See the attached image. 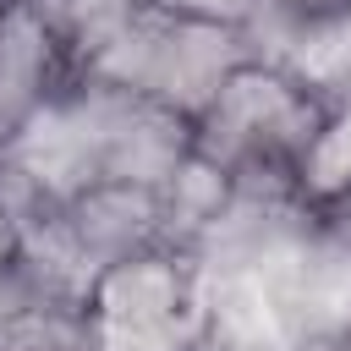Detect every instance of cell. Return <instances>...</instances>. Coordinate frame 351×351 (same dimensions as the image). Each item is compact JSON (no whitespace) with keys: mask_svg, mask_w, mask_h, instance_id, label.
<instances>
[{"mask_svg":"<svg viewBox=\"0 0 351 351\" xmlns=\"http://www.w3.org/2000/svg\"><path fill=\"white\" fill-rule=\"evenodd\" d=\"M335 93L296 60L252 49L192 121V159L247 203H302V170L335 115Z\"/></svg>","mask_w":351,"mask_h":351,"instance_id":"6da1fadb","label":"cell"},{"mask_svg":"<svg viewBox=\"0 0 351 351\" xmlns=\"http://www.w3.org/2000/svg\"><path fill=\"white\" fill-rule=\"evenodd\" d=\"M346 33H351V0H252V38L296 66H307Z\"/></svg>","mask_w":351,"mask_h":351,"instance_id":"277c9868","label":"cell"},{"mask_svg":"<svg viewBox=\"0 0 351 351\" xmlns=\"http://www.w3.org/2000/svg\"><path fill=\"white\" fill-rule=\"evenodd\" d=\"M0 351H99L82 296L16 291L0 302Z\"/></svg>","mask_w":351,"mask_h":351,"instance_id":"3957f363","label":"cell"},{"mask_svg":"<svg viewBox=\"0 0 351 351\" xmlns=\"http://www.w3.org/2000/svg\"><path fill=\"white\" fill-rule=\"evenodd\" d=\"M88 324L99 351H203L208 274L192 241H159L104 263L88 280Z\"/></svg>","mask_w":351,"mask_h":351,"instance_id":"7a4b0ae2","label":"cell"}]
</instances>
